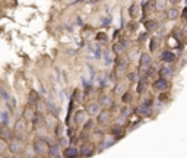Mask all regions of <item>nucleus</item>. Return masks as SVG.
<instances>
[{
  "label": "nucleus",
  "mask_w": 187,
  "mask_h": 158,
  "mask_svg": "<svg viewBox=\"0 0 187 158\" xmlns=\"http://www.w3.org/2000/svg\"><path fill=\"white\" fill-rule=\"evenodd\" d=\"M32 146H34V149H35V152H37L38 155H44V154H47L48 148H50V145H47V141L44 138L35 139Z\"/></svg>",
  "instance_id": "f257e3e1"
},
{
  "label": "nucleus",
  "mask_w": 187,
  "mask_h": 158,
  "mask_svg": "<svg viewBox=\"0 0 187 158\" xmlns=\"http://www.w3.org/2000/svg\"><path fill=\"white\" fill-rule=\"evenodd\" d=\"M7 149L12 152V154H19L22 149H24V141L20 138H16V139H12L10 142H9V145H7Z\"/></svg>",
  "instance_id": "f03ea898"
},
{
  "label": "nucleus",
  "mask_w": 187,
  "mask_h": 158,
  "mask_svg": "<svg viewBox=\"0 0 187 158\" xmlns=\"http://www.w3.org/2000/svg\"><path fill=\"white\" fill-rule=\"evenodd\" d=\"M151 63H152V59H151V56L148 53L140 54V67H139L140 73H146L149 70V67H151Z\"/></svg>",
  "instance_id": "7ed1b4c3"
},
{
  "label": "nucleus",
  "mask_w": 187,
  "mask_h": 158,
  "mask_svg": "<svg viewBox=\"0 0 187 158\" xmlns=\"http://www.w3.org/2000/svg\"><path fill=\"white\" fill-rule=\"evenodd\" d=\"M0 97H2V100L7 104L9 110H13L15 105H16V101H15L13 97H10V94H9L5 88H2V86H0Z\"/></svg>",
  "instance_id": "20e7f679"
},
{
  "label": "nucleus",
  "mask_w": 187,
  "mask_h": 158,
  "mask_svg": "<svg viewBox=\"0 0 187 158\" xmlns=\"http://www.w3.org/2000/svg\"><path fill=\"white\" fill-rule=\"evenodd\" d=\"M13 132L16 133V136H18V138L22 139V135H24V132H25V118H24V117H20V118H18V120H16Z\"/></svg>",
  "instance_id": "39448f33"
},
{
  "label": "nucleus",
  "mask_w": 187,
  "mask_h": 158,
  "mask_svg": "<svg viewBox=\"0 0 187 158\" xmlns=\"http://www.w3.org/2000/svg\"><path fill=\"white\" fill-rule=\"evenodd\" d=\"M80 155L83 158H89V157H92L94 155V146L92 145H89V144H83L82 146H80Z\"/></svg>",
  "instance_id": "423d86ee"
},
{
  "label": "nucleus",
  "mask_w": 187,
  "mask_h": 158,
  "mask_svg": "<svg viewBox=\"0 0 187 158\" xmlns=\"http://www.w3.org/2000/svg\"><path fill=\"white\" fill-rule=\"evenodd\" d=\"M63 155H64V158H78L80 155V151L75 146H67L63 152Z\"/></svg>",
  "instance_id": "0eeeda50"
},
{
  "label": "nucleus",
  "mask_w": 187,
  "mask_h": 158,
  "mask_svg": "<svg viewBox=\"0 0 187 158\" xmlns=\"http://www.w3.org/2000/svg\"><path fill=\"white\" fill-rule=\"evenodd\" d=\"M168 86H170V84H168V81L165 78H160L154 82V88L156 91H165Z\"/></svg>",
  "instance_id": "6e6552de"
},
{
  "label": "nucleus",
  "mask_w": 187,
  "mask_h": 158,
  "mask_svg": "<svg viewBox=\"0 0 187 158\" xmlns=\"http://www.w3.org/2000/svg\"><path fill=\"white\" fill-rule=\"evenodd\" d=\"M126 69H127V62L126 60H117V65H116V75L117 76H121L123 73H126Z\"/></svg>",
  "instance_id": "1a4fd4ad"
},
{
  "label": "nucleus",
  "mask_w": 187,
  "mask_h": 158,
  "mask_svg": "<svg viewBox=\"0 0 187 158\" xmlns=\"http://www.w3.org/2000/svg\"><path fill=\"white\" fill-rule=\"evenodd\" d=\"M173 75H174V70H173V67H171L170 65H164L160 69V76L161 78L168 79V78H171Z\"/></svg>",
  "instance_id": "9d476101"
},
{
  "label": "nucleus",
  "mask_w": 187,
  "mask_h": 158,
  "mask_svg": "<svg viewBox=\"0 0 187 158\" xmlns=\"http://www.w3.org/2000/svg\"><path fill=\"white\" fill-rule=\"evenodd\" d=\"M86 111H88V114H91V116H98L101 113V104L100 103H91V104H88Z\"/></svg>",
  "instance_id": "9b49d317"
},
{
  "label": "nucleus",
  "mask_w": 187,
  "mask_h": 158,
  "mask_svg": "<svg viewBox=\"0 0 187 158\" xmlns=\"http://www.w3.org/2000/svg\"><path fill=\"white\" fill-rule=\"evenodd\" d=\"M110 117H111V114L110 111L107 110H104V111H101L98 116H97V122L100 123V125H107L108 122H110Z\"/></svg>",
  "instance_id": "f8f14e48"
},
{
  "label": "nucleus",
  "mask_w": 187,
  "mask_h": 158,
  "mask_svg": "<svg viewBox=\"0 0 187 158\" xmlns=\"http://www.w3.org/2000/svg\"><path fill=\"white\" fill-rule=\"evenodd\" d=\"M136 113L139 114V116H143V117H146V116H151V105L148 104H142L138 107V110Z\"/></svg>",
  "instance_id": "ddd939ff"
},
{
  "label": "nucleus",
  "mask_w": 187,
  "mask_h": 158,
  "mask_svg": "<svg viewBox=\"0 0 187 158\" xmlns=\"http://www.w3.org/2000/svg\"><path fill=\"white\" fill-rule=\"evenodd\" d=\"M60 154V145L59 144H51L48 148V155L51 158H57Z\"/></svg>",
  "instance_id": "4468645a"
},
{
  "label": "nucleus",
  "mask_w": 187,
  "mask_h": 158,
  "mask_svg": "<svg viewBox=\"0 0 187 158\" xmlns=\"http://www.w3.org/2000/svg\"><path fill=\"white\" fill-rule=\"evenodd\" d=\"M162 60L164 62H167V63H171V62H175V54H174L173 51H170V50H167V51L162 53Z\"/></svg>",
  "instance_id": "2eb2a0df"
},
{
  "label": "nucleus",
  "mask_w": 187,
  "mask_h": 158,
  "mask_svg": "<svg viewBox=\"0 0 187 158\" xmlns=\"http://www.w3.org/2000/svg\"><path fill=\"white\" fill-rule=\"evenodd\" d=\"M85 117H86L85 111L79 110V111H76V114H75V122H76L78 125H83V123H85Z\"/></svg>",
  "instance_id": "dca6fc26"
},
{
  "label": "nucleus",
  "mask_w": 187,
  "mask_h": 158,
  "mask_svg": "<svg viewBox=\"0 0 187 158\" xmlns=\"http://www.w3.org/2000/svg\"><path fill=\"white\" fill-rule=\"evenodd\" d=\"M154 9H156V3H155L154 0L145 2V5H143V12H145V13H149L151 10H154Z\"/></svg>",
  "instance_id": "f3484780"
},
{
  "label": "nucleus",
  "mask_w": 187,
  "mask_h": 158,
  "mask_svg": "<svg viewBox=\"0 0 187 158\" xmlns=\"http://www.w3.org/2000/svg\"><path fill=\"white\" fill-rule=\"evenodd\" d=\"M100 104L104 105V107H110V105L113 104V100L110 95H101L100 97Z\"/></svg>",
  "instance_id": "a211bd4d"
},
{
  "label": "nucleus",
  "mask_w": 187,
  "mask_h": 158,
  "mask_svg": "<svg viewBox=\"0 0 187 158\" xmlns=\"http://www.w3.org/2000/svg\"><path fill=\"white\" fill-rule=\"evenodd\" d=\"M34 116H35V111H34L32 108H29V107H28V108H25V110H24V113H22V117L25 118V120H31V122H32Z\"/></svg>",
  "instance_id": "6ab92c4d"
},
{
  "label": "nucleus",
  "mask_w": 187,
  "mask_h": 158,
  "mask_svg": "<svg viewBox=\"0 0 187 158\" xmlns=\"http://www.w3.org/2000/svg\"><path fill=\"white\" fill-rule=\"evenodd\" d=\"M167 16H168V19H177L178 18V9H175V7H171V9H168V12H167Z\"/></svg>",
  "instance_id": "aec40b11"
},
{
  "label": "nucleus",
  "mask_w": 187,
  "mask_h": 158,
  "mask_svg": "<svg viewBox=\"0 0 187 158\" xmlns=\"http://www.w3.org/2000/svg\"><path fill=\"white\" fill-rule=\"evenodd\" d=\"M126 46H127V43H123V41H121V43H117V44L113 46V51L117 53V54H120V53L126 48Z\"/></svg>",
  "instance_id": "412c9836"
},
{
  "label": "nucleus",
  "mask_w": 187,
  "mask_h": 158,
  "mask_svg": "<svg viewBox=\"0 0 187 158\" xmlns=\"http://www.w3.org/2000/svg\"><path fill=\"white\" fill-rule=\"evenodd\" d=\"M114 142H116V139H108V141H104V142H101V146H100V151H104V149H107L110 146H113Z\"/></svg>",
  "instance_id": "4be33fe9"
},
{
  "label": "nucleus",
  "mask_w": 187,
  "mask_h": 158,
  "mask_svg": "<svg viewBox=\"0 0 187 158\" xmlns=\"http://www.w3.org/2000/svg\"><path fill=\"white\" fill-rule=\"evenodd\" d=\"M138 12H139V6L134 3V5H132L130 9H129V15H130L132 18H136V16H138Z\"/></svg>",
  "instance_id": "5701e85b"
},
{
  "label": "nucleus",
  "mask_w": 187,
  "mask_h": 158,
  "mask_svg": "<svg viewBox=\"0 0 187 158\" xmlns=\"http://www.w3.org/2000/svg\"><path fill=\"white\" fill-rule=\"evenodd\" d=\"M63 125L61 123H57V125L54 126V133H56V136H59V138H61L63 136Z\"/></svg>",
  "instance_id": "b1692460"
},
{
  "label": "nucleus",
  "mask_w": 187,
  "mask_h": 158,
  "mask_svg": "<svg viewBox=\"0 0 187 158\" xmlns=\"http://www.w3.org/2000/svg\"><path fill=\"white\" fill-rule=\"evenodd\" d=\"M46 110H48V107H47V103L38 101V103H37V111H38V113H44Z\"/></svg>",
  "instance_id": "393cba45"
},
{
  "label": "nucleus",
  "mask_w": 187,
  "mask_h": 158,
  "mask_svg": "<svg viewBox=\"0 0 187 158\" xmlns=\"http://www.w3.org/2000/svg\"><path fill=\"white\" fill-rule=\"evenodd\" d=\"M29 101H31V104H37L40 100H38V94L35 91H31L29 92Z\"/></svg>",
  "instance_id": "a878e982"
},
{
  "label": "nucleus",
  "mask_w": 187,
  "mask_h": 158,
  "mask_svg": "<svg viewBox=\"0 0 187 158\" xmlns=\"http://www.w3.org/2000/svg\"><path fill=\"white\" fill-rule=\"evenodd\" d=\"M145 26H146L148 31H152V29H155L158 26V24L155 21H148V22H145Z\"/></svg>",
  "instance_id": "bb28decb"
},
{
  "label": "nucleus",
  "mask_w": 187,
  "mask_h": 158,
  "mask_svg": "<svg viewBox=\"0 0 187 158\" xmlns=\"http://www.w3.org/2000/svg\"><path fill=\"white\" fill-rule=\"evenodd\" d=\"M41 120H42V113H35V116H34V118H32V123L34 125H40L41 123Z\"/></svg>",
  "instance_id": "cd10ccee"
},
{
  "label": "nucleus",
  "mask_w": 187,
  "mask_h": 158,
  "mask_svg": "<svg viewBox=\"0 0 187 158\" xmlns=\"http://www.w3.org/2000/svg\"><path fill=\"white\" fill-rule=\"evenodd\" d=\"M121 101H123L124 104L130 103V101H132V94H130V92H124V94H123V97H121Z\"/></svg>",
  "instance_id": "c85d7f7f"
},
{
  "label": "nucleus",
  "mask_w": 187,
  "mask_h": 158,
  "mask_svg": "<svg viewBox=\"0 0 187 158\" xmlns=\"http://www.w3.org/2000/svg\"><path fill=\"white\" fill-rule=\"evenodd\" d=\"M0 117H2L3 125H7V123H9V113L7 111H2L0 113Z\"/></svg>",
  "instance_id": "c756f323"
},
{
  "label": "nucleus",
  "mask_w": 187,
  "mask_h": 158,
  "mask_svg": "<svg viewBox=\"0 0 187 158\" xmlns=\"http://www.w3.org/2000/svg\"><path fill=\"white\" fill-rule=\"evenodd\" d=\"M104 59H105V65H107V66H110L111 63H113V59H111V54H110V51L104 53Z\"/></svg>",
  "instance_id": "7c9ffc66"
},
{
  "label": "nucleus",
  "mask_w": 187,
  "mask_h": 158,
  "mask_svg": "<svg viewBox=\"0 0 187 158\" xmlns=\"http://www.w3.org/2000/svg\"><path fill=\"white\" fill-rule=\"evenodd\" d=\"M132 114V110L129 108V107H124V108H121V116L123 117H129Z\"/></svg>",
  "instance_id": "2f4dec72"
},
{
  "label": "nucleus",
  "mask_w": 187,
  "mask_h": 158,
  "mask_svg": "<svg viewBox=\"0 0 187 158\" xmlns=\"http://www.w3.org/2000/svg\"><path fill=\"white\" fill-rule=\"evenodd\" d=\"M57 123H54V117H48L46 118V126L47 127H53V126H56Z\"/></svg>",
  "instance_id": "473e14b6"
},
{
  "label": "nucleus",
  "mask_w": 187,
  "mask_h": 158,
  "mask_svg": "<svg viewBox=\"0 0 187 158\" xmlns=\"http://www.w3.org/2000/svg\"><path fill=\"white\" fill-rule=\"evenodd\" d=\"M156 46H158V38H152L151 40V44H149V48H151L152 51H155Z\"/></svg>",
  "instance_id": "72a5a7b5"
},
{
  "label": "nucleus",
  "mask_w": 187,
  "mask_h": 158,
  "mask_svg": "<svg viewBox=\"0 0 187 158\" xmlns=\"http://www.w3.org/2000/svg\"><path fill=\"white\" fill-rule=\"evenodd\" d=\"M123 91H124V85H123V84H119V85L114 88V92H116V94H123Z\"/></svg>",
  "instance_id": "f704fd0d"
},
{
  "label": "nucleus",
  "mask_w": 187,
  "mask_h": 158,
  "mask_svg": "<svg viewBox=\"0 0 187 158\" xmlns=\"http://www.w3.org/2000/svg\"><path fill=\"white\" fill-rule=\"evenodd\" d=\"M127 78H129L130 82H136V81H138V73H134V72L129 73V75H127Z\"/></svg>",
  "instance_id": "c9c22d12"
},
{
  "label": "nucleus",
  "mask_w": 187,
  "mask_h": 158,
  "mask_svg": "<svg viewBox=\"0 0 187 158\" xmlns=\"http://www.w3.org/2000/svg\"><path fill=\"white\" fill-rule=\"evenodd\" d=\"M6 148H7L6 142H5L3 139H0V154H3V152L6 151Z\"/></svg>",
  "instance_id": "e433bc0d"
},
{
  "label": "nucleus",
  "mask_w": 187,
  "mask_h": 158,
  "mask_svg": "<svg viewBox=\"0 0 187 158\" xmlns=\"http://www.w3.org/2000/svg\"><path fill=\"white\" fill-rule=\"evenodd\" d=\"M67 144H69L67 138H63V136H61V138H59V145H60V146H66V148H67Z\"/></svg>",
  "instance_id": "4c0bfd02"
},
{
  "label": "nucleus",
  "mask_w": 187,
  "mask_h": 158,
  "mask_svg": "<svg viewBox=\"0 0 187 158\" xmlns=\"http://www.w3.org/2000/svg\"><path fill=\"white\" fill-rule=\"evenodd\" d=\"M92 126H94V120H89V122H85V123H83V129L88 130V129H91Z\"/></svg>",
  "instance_id": "58836bf2"
},
{
  "label": "nucleus",
  "mask_w": 187,
  "mask_h": 158,
  "mask_svg": "<svg viewBox=\"0 0 187 158\" xmlns=\"http://www.w3.org/2000/svg\"><path fill=\"white\" fill-rule=\"evenodd\" d=\"M164 3H165L164 0H158V2H156V9H158V10H162V9H164V6H165Z\"/></svg>",
  "instance_id": "ea45409f"
},
{
  "label": "nucleus",
  "mask_w": 187,
  "mask_h": 158,
  "mask_svg": "<svg viewBox=\"0 0 187 158\" xmlns=\"http://www.w3.org/2000/svg\"><path fill=\"white\" fill-rule=\"evenodd\" d=\"M97 38L100 40V41H107V35H105V34H98Z\"/></svg>",
  "instance_id": "a19ab883"
},
{
  "label": "nucleus",
  "mask_w": 187,
  "mask_h": 158,
  "mask_svg": "<svg viewBox=\"0 0 187 158\" xmlns=\"http://www.w3.org/2000/svg\"><path fill=\"white\" fill-rule=\"evenodd\" d=\"M143 89H145V84H143V82H140L139 84V86H138V92H143Z\"/></svg>",
  "instance_id": "79ce46f5"
},
{
  "label": "nucleus",
  "mask_w": 187,
  "mask_h": 158,
  "mask_svg": "<svg viewBox=\"0 0 187 158\" xmlns=\"http://www.w3.org/2000/svg\"><path fill=\"white\" fill-rule=\"evenodd\" d=\"M181 15H183V18H184V19L187 21V7H184V9H183V12H181Z\"/></svg>",
  "instance_id": "37998d69"
},
{
  "label": "nucleus",
  "mask_w": 187,
  "mask_h": 158,
  "mask_svg": "<svg viewBox=\"0 0 187 158\" xmlns=\"http://www.w3.org/2000/svg\"><path fill=\"white\" fill-rule=\"evenodd\" d=\"M67 133H69V136H73V135H75V129H73V127H70V129L67 130Z\"/></svg>",
  "instance_id": "c03bdc74"
},
{
  "label": "nucleus",
  "mask_w": 187,
  "mask_h": 158,
  "mask_svg": "<svg viewBox=\"0 0 187 158\" xmlns=\"http://www.w3.org/2000/svg\"><path fill=\"white\" fill-rule=\"evenodd\" d=\"M183 32H184V34H186V35H187V25L184 26V28H183Z\"/></svg>",
  "instance_id": "a18cd8bd"
},
{
  "label": "nucleus",
  "mask_w": 187,
  "mask_h": 158,
  "mask_svg": "<svg viewBox=\"0 0 187 158\" xmlns=\"http://www.w3.org/2000/svg\"><path fill=\"white\" fill-rule=\"evenodd\" d=\"M178 0H170V3H177Z\"/></svg>",
  "instance_id": "49530a36"
},
{
  "label": "nucleus",
  "mask_w": 187,
  "mask_h": 158,
  "mask_svg": "<svg viewBox=\"0 0 187 158\" xmlns=\"http://www.w3.org/2000/svg\"><path fill=\"white\" fill-rule=\"evenodd\" d=\"M186 3H187V0H186Z\"/></svg>",
  "instance_id": "de8ad7c7"
},
{
  "label": "nucleus",
  "mask_w": 187,
  "mask_h": 158,
  "mask_svg": "<svg viewBox=\"0 0 187 158\" xmlns=\"http://www.w3.org/2000/svg\"><path fill=\"white\" fill-rule=\"evenodd\" d=\"M50 158H51V157H50Z\"/></svg>",
  "instance_id": "09e8293b"
}]
</instances>
